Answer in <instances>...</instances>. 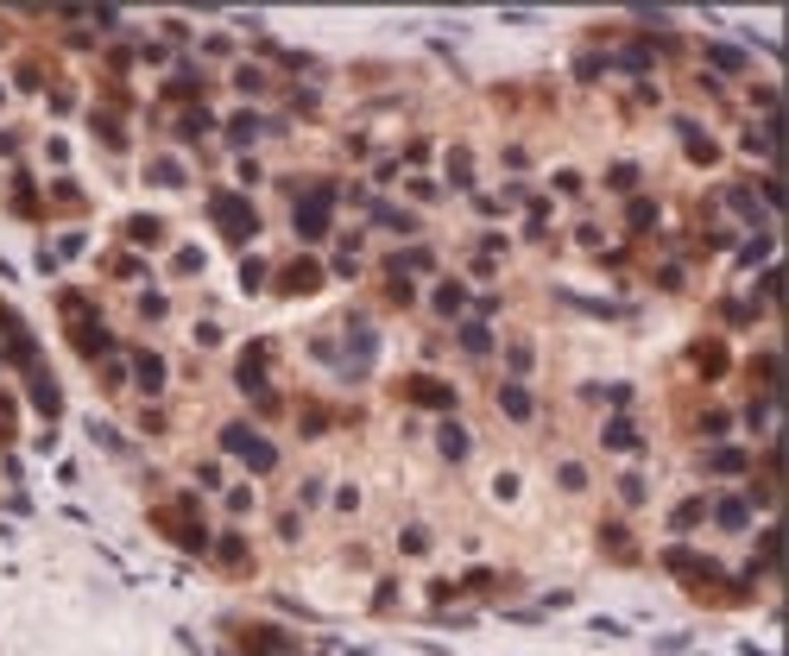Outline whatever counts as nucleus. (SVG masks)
Listing matches in <instances>:
<instances>
[{"instance_id": "obj_7", "label": "nucleus", "mask_w": 789, "mask_h": 656, "mask_svg": "<svg viewBox=\"0 0 789 656\" xmlns=\"http://www.w3.org/2000/svg\"><path fill=\"white\" fill-rule=\"evenodd\" d=\"M499 404H506V417H531V392L525 385H506V392H499Z\"/></svg>"}, {"instance_id": "obj_14", "label": "nucleus", "mask_w": 789, "mask_h": 656, "mask_svg": "<svg viewBox=\"0 0 789 656\" xmlns=\"http://www.w3.org/2000/svg\"><path fill=\"white\" fill-rule=\"evenodd\" d=\"M77 347H83V353H102L108 335H102V328H77Z\"/></svg>"}, {"instance_id": "obj_6", "label": "nucleus", "mask_w": 789, "mask_h": 656, "mask_svg": "<svg viewBox=\"0 0 789 656\" xmlns=\"http://www.w3.org/2000/svg\"><path fill=\"white\" fill-rule=\"evenodd\" d=\"M133 367H139V385H152V392L165 385V360L159 353H133Z\"/></svg>"}, {"instance_id": "obj_17", "label": "nucleus", "mask_w": 789, "mask_h": 656, "mask_svg": "<svg viewBox=\"0 0 789 656\" xmlns=\"http://www.w3.org/2000/svg\"><path fill=\"white\" fill-rule=\"evenodd\" d=\"M713 63H720V69H745V57H739V51H727V45H713Z\"/></svg>"}, {"instance_id": "obj_5", "label": "nucleus", "mask_w": 789, "mask_h": 656, "mask_svg": "<svg viewBox=\"0 0 789 656\" xmlns=\"http://www.w3.org/2000/svg\"><path fill=\"white\" fill-rule=\"evenodd\" d=\"M297 234H304V240L329 234V215H322V202H304V208H297Z\"/></svg>"}, {"instance_id": "obj_8", "label": "nucleus", "mask_w": 789, "mask_h": 656, "mask_svg": "<svg viewBox=\"0 0 789 656\" xmlns=\"http://www.w3.org/2000/svg\"><path fill=\"white\" fill-rule=\"evenodd\" d=\"M215 555H222L228 568H247V543L240 537H222V543H215Z\"/></svg>"}, {"instance_id": "obj_9", "label": "nucleus", "mask_w": 789, "mask_h": 656, "mask_svg": "<svg viewBox=\"0 0 789 656\" xmlns=\"http://www.w3.org/2000/svg\"><path fill=\"white\" fill-rule=\"evenodd\" d=\"M695 524H701V505H695V498L670 512V530H695Z\"/></svg>"}, {"instance_id": "obj_4", "label": "nucleus", "mask_w": 789, "mask_h": 656, "mask_svg": "<svg viewBox=\"0 0 789 656\" xmlns=\"http://www.w3.org/2000/svg\"><path fill=\"white\" fill-rule=\"evenodd\" d=\"M713 524H720V530H745L752 524V505L745 498H720V505H713Z\"/></svg>"}, {"instance_id": "obj_15", "label": "nucleus", "mask_w": 789, "mask_h": 656, "mask_svg": "<svg viewBox=\"0 0 789 656\" xmlns=\"http://www.w3.org/2000/svg\"><path fill=\"white\" fill-rule=\"evenodd\" d=\"M461 341H468V347H474V353H486V347H492V335H486V328H480V322H468V328H461Z\"/></svg>"}, {"instance_id": "obj_10", "label": "nucleus", "mask_w": 789, "mask_h": 656, "mask_svg": "<svg viewBox=\"0 0 789 656\" xmlns=\"http://www.w3.org/2000/svg\"><path fill=\"white\" fill-rule=\"evenodd\" d=\"M443 455H449V461H461V455H468V435H461V429H455V423H449V429H443Z\"/></svg>"}, {"instance_id": "obj_18", "label": "nucleus", "mask_w": 789, "mask_h": 656, "mask_svg": "<svg viewBox=\"0 0 789 656\" xmlns=\"http://www.w3.org/2000/svg\"><path fill=\"white\" fill-rule=\"evenodd\" d=\"M316 284V265H291V290H310Z\"/></svg>"}, {"instance_id": "obj_3", "label": "nucleus", "mask_w": 789, "mask_h": 656, "mask_svg": "<svg viewBox=\"0 0 789 656\" xmlns=\"http://www.w3.org/2000/svg\"><path fill=\"white\" fill-rule=\"evenodd\" d=\"M215 222L228 228V240H253V208L240 196H215Z\"/></svg>"}, {"instance_id": "obj_11", "label": "nucleus", "mask_w": 789, "mask_h": 656, "mask_svg": "<svg viewBox=\"0 0 789 656\" xmlns=\"http://www.w3.org/2000/svg\"><path fill=\"white\" fill-rule=\"evenodd\" d=\"M606 442H613V449H638V429H631V423H613Z\"/></svg>"}, {"instance_id": "obj_2", "label": "nucleus", "mask_w": 789, "mask_h": 656, "mask_svg": "<svg viewBox=\"0 0 789 656\" xmlns=\"http://www.w3.org/2000/svg\"><path fill=\"white\" fill-rule=\"evenodd\" d=\"M663 568H670L676 580H688V587H701V580H720V568H713L707 555H695V549H682V543L663 549Z\"/></svg>"}, {"instance_id": "obj_16", "label": "nucleus", "mask_w": 789, "mask_h": 656, "mask_svg": "<svg viewBox=\"0 0 789 656\" xmlns=\"http://www.w3.org/2000/svg\"><path fill=\"white\" fill-rule=\"evenodd\" d=\"M619 498H625V505H638V498H644V480H638V474H625V480H619Z\"/></svg>"}, {"instance_id": "obj_13", "label": "nucleus", "mask_w": 789, "mask_h": 656, "mask_svg": "<svg viewBox=\"0 0 789 656\" xmlns=\"http://www.w3.org/2000/svg\"><path fill=\"white\" fill-rule=\"evenodd\" d=\"M228 133H234V145H247V139L259 133V120H253V114H234V126H228Z\"/></svg>"}, {"instance_id": "obj_12", "label": "nucleus", "mask_w": 789, "mask_h": 656, "mask_svg": "<svg viewBox=\"0 0 789 656\" xmlns=\"http://www.w3.org/2000/svg\"><path fill=\"white\" fill-rule=\"evenodd\" d=\"M707 467H720V474H739V467H745V455H739V449H720V455L707 461Z\"/></svg>"}, {"instance_id": "obj_1", "label": "nucleus", "mask_w": 789, "mask_h": 656, "mask_svg": "<svg viewBox=\"0 0 789 656\" xmlns=\"http://www.w3.org/2000/svg\"><path fill=\"white\" fill-rule=\"evenodd\" d=\"M222 449H228V455H240V461H247L253 474H272V467H278L272 442H259V435H247L240 423H228V429H222Z\"/></svg>"}]
</instances>
